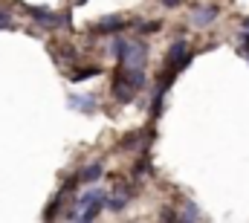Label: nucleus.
<instances>
[{
    "instance_id": "nucleus-1",
    "label": "nucleus",
    "mask_w": 249,
    "mask_h": 223,
    "mask_svg": "<svg viewBox=\"0 0 249 223\" xmlns=\"http://www.w3.org/2000/svg\"><path fill=\"white\" fill-rule=\"evenodd\" d=\"M110 53L116 56L119 67L124 70H145V61H148V44L142 41H124V38H113L110 44Z\"/></svg>"
},
{
    "instance_id": "nucleus-2",
    "label": "nucleus",
    "mask_w": 249,
    "mask_h": 223,
    "mask_svg": "<svg viewBox=\"0 0 249 223\" xmlns=\"http://www.w3.org/2000/svg\"><path fill=\"white\" fill-rule=\"evenodd\" d=\"M145 70H119V75H116V81H113V99L116 102H122V105H130L133 99H136V93L145 87Z\"/></svg>"
},
{
    "instance_id": "nucleus-3",
    "label": "nucleus",
    "mask_w": 249,
    "mask_h": 223,
    "mask_svg": "<svg viewBox=\"0 0 249 223\" xmlns=\"http://www.w3.org/2000/svg\"><path fill=\"white\" fill-rule=\"evenodd\" d=\"M188 64H191V50H188V41H174V44L168 47L165 67H168V70H174V73H180V70H186Z\"/></svg>"
},
{
    "instance_id": "nucleus-4",
    "label": "nucleus",
    "mask_w": 249,
    "mask_h": 223,
    "mask_svg": "<svg viewBox=\"0 0 249 223\" xmlns=\"http://www.w3.org/2000/svg\"><path fill=\"white\" fill-rule=\"evenodd\" d=\"M26 12H29L32 20H35L38 26H44V29H55V26H64V23H67V15H58V12H53V9H47V6H26Z\"/></svg>"
},
{
    "instance_id": "nucleus-5",
    "label": "nucleus",
    "mask_w": 249,
    "mask_h": 223,
    "mask_svg": "<svg viewBox=\"0 0 249 223\" xmlns=\"http://www.w3.org/2000/svg\"><path fill=\"white\" fill-rule=\"evenodd\" d=\"M127 26H133V20H127L124 15H107V18H102L96 26H93V32H102V35H116V32H122Z\"/></svg>"
},
{
    "instance_id": "nucleus-6",
    "label": "nucleus",
    "mask_w": 249,
    "mask_h": 223,
    "mask_svg": "<svg viewBox=\"0 0 249 223\" xmlns=\"http://www.w3.org/2000/svg\"><path fill=\"white\" fill-rule=\"evenodd\" d=\"M96 105H99V102H96V96H81V93H78V96H75V93H70V96H67V108H70V111L96 113Z\"/></svg>"
},
{
    "instance_id": "nucleus-7",
    "label": "nucleus",
    "mask_w": 249,
    "mask_h": 223,
    "mask_svg": "<svg viewBox=\"0 0 249 223\" xmlns=\"http://www.w3.org/2000/svg\"><path fill=\"white\" fill-rule=\"evenodd\" d=\"M191 20L197 26H209L212 20H217V6H194L191 9Z\"/></svg>"
},
{
    "instance_id": "nucleus-8",
    "label": "nucleus",
    "mask_w": 249,
    "mask_h": 223,
    "mask_svg": "<svg viewBox=\"0 0 249 223\" xmlns=\"http://www.w3.org/2000/svg\"><path fill=\"white\" fill-rule=\"evenodd\" d=\"M107 200H110V197H99V200H93V203H87V206L81 209V215H78V221H93V218H99V215H102V209L107 206Z\"/></svg>"
},
{
    "instance_id": "nucleus-9",
    "label": "nucleus",
    "mask_w": 249,
    "mask_h": 223,
    "mask_svg": "<svg viewBox=\"0 0 249 223\" xmlns=\"http://www.w3.org/2000/svg\"><path fill=\"white\" fill-rule=\"evenodd\" d=\"M102 174H105V166H102V163H90V166H84L81 171H78L81 183H96Z\"/></svg>"
},
{
    "instance_id": "nucleus-10",
    "label": "nucleus",
    "mask_w": 249,
    "mask_h": 223,
    "mask_svg": "<svg viewBox=\"0 0 249 223\" xmlns=\"http://www.w3.org/2000/svg\"><path fill=\"white\" fill-rule=\"evenodd\" d=\"M127 203H130V191L119 188V191H116V194H113V197L107 200V209H110V212H122Z\"/></svg>"
},
{
    "instance_id": "nucleus-11",
    "label": "nucleus",
    "mask_w": 249,
    "mask_h": 223,
    "mask_svg": "<svg viewBox=\"0 0 249 223\" xmlns=\"http://www.w3.org/2000/svg\"><path fill=\"white\" fill-rule=\"evenodd\" d=\"M99 73H102V67H87V70H72V73H70V81H75V84H78V81H87V78H96Z\"/></svg>"
},
{
    "instance_id": "nucleus-12",
    "label": "nucleus",
    "mask_w": 249,
    "mask_h": 223,
    "mask_svg": "<svg viewBox=\"0 0 249 223\" xmlns=\"http://www.w3.org/2000/svg\"><path fill=\"white\" fill-rule=\"evenodd\" d=\"M133 26H136L139 32H160V29H162L160 20H151V23H145V20H133Z\"/></svg>"
},
{
    "instance_id": "nucleus-13",
    "label": "nucleus",
    "mask_w": 249,
    "mask_h": 223,
    "mask_svg": "<svg viewBox=\"0 0 249 223\" xmlns=\"http://www.w3.org/2000/svg\"><path fill=\"white\" fill-rule=\"evenodd\" d=\"M180 218H183V221H200L203 215H200V209H197L194 203H186V212H183Z\"/></svg>"
},
{
    "instance_id": "nucleus-14",
    "label": "nucleus",
    "mask_w": 249,
    "mask_h": 223,
    "mask_svg": "<svg viewBox=\"0 0 249 223\" xmlns=\"http://www.w3.org/2000/svg\"><path fill=\"white\" fill-rule=\"evenodd\" d=\"M0 29H15V23H12V18L3 6H0Z\"/></svg>"
},
{
    "instance_id": "nucleus-15",
    "label": "nucleus",
    "mask_w": 249,
    "mask_h": 223,
    "mask_svg": "<svg viewBox=\"0 0 249 223\" xmlns=\"http://www.w3.org/2000/svg\"><path fill=\"white\" fill-rule=\"evenodd\" d=\"M177 218H180V215H177L174 209H165V212H162V221H177Z\"/></svg>"
},
{
    "instance_id": "nucleus-16",
    "label": "nucleus",
    "mask_w": 249,
    "mask_h": 223,
    "mask_svg": "<svg viewBox=\"0 0 249 223\" xmlns=\"http://www.w3.org/2000/svg\"><path fill=\"white\" fill-rule=\"evenodd\" d=\"M160 3H162V6H168V9H177L183 0H160Z\"/></svg>"
},
{
    "instance_id": "nucleus-17",
    "label": "nucleus",
    "mask_w": 249,
    "mask_h": 223,
    "mask_svg": "<svg viewBox=\"0 0 249 223\" xmlns=\"http://www.w3.org/2000/svg\"><path fill=\"white\" fill-rule=\"evenodd\" d=\"M241 29H249V18H244V20H241Z\"/></svg>"
},
{
    "instance_id": "nucleus-18",
    "label": "nucleus",
    "mask_w": 249,
    "mask_h": 223,
    "mask_svg": "<svg viewBox=\"0 0 249 223\" xmlns=\"http://www.w3.org/2000/svg\"><path fill=\"white\" fill-rule=\"evenodd\" d=\"M244 56H247V58H249V44H244Z\"/></svg>"
},
{
    "instance_id": "nucleus-19",
    "label": "nucleus",
    "mask_w": 249,
    "mask_h": 223,
    "mask_svg": "<svg viewBox=\"0 0 249 223\" xmlns=\"http://www.w3.org/2000/svg\"><path fill=\"white\" fill-rule=\"evenodd\" d=\"M75 3H78V6H84V3H87V0H75Z\"/></svg>"
}]
</instances>
